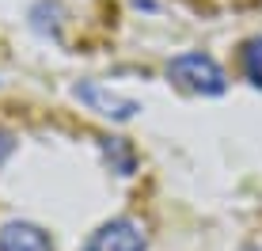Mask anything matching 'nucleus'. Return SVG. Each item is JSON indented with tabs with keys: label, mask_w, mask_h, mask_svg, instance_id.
Wrapping results in <instances>:
<instances>
[{
	"label": "nucleus",
	"mask_w": 262,
	"mask_h": 251,
	"mask_svg": "<svg viewBox=\"0 0 262 251\" xmlns=\"http://www.w3.org/2000/svg\"><path fill=\"white\" fill-rule=\"evenodd\" d=\"M0 251H53V244L31 221H8L0 225Z\"/></svg>",
	"instance_id": "4"
},
{
	"label": "nucleus",
	"mask_w": 262,
	"mask_h": 251,
	"mask_svg": "<svg viewBox=\"0 0 262 251\" xmlns=\"http://www.w3.org/2000/svg\"><path fill=\"white\" fill-rule=\"evenodd\" d=\"M239 69H243V76H247L255 88H262V34H255V38L243 42V50H239Z\"/></svg>",
	"instance_id": "5"
},
{
	"label": "nucleus",
	"mask_w": 262,
	"mask_h": 251,
	"mask_svg": "<svg viewBox=\"0 0 262 251\" xmlns=\"http://www.w3.org/2000/svg\"><path fill=\"white\" fill-rule=\"evenodd\" d=\"M144 247H148L144 225H137L133 217H114L99 225L84 244V251H144Z\"/></svg>",
	"instance_id": "2"
},
{
	"label": "nucleus",
	"mask_w": 262,
	"mask_h": 251,
	"mask_svg": "<svg viewBox=\"0 0 262 251\" xmlns=\"http://www.w3.org/2000/svg\"><path fill=\"white\" fill-rule=\"evenodd\" d=\"M167 76L175 80L183 92H194V95H221L224 88H228L224 69L216 65L209 53H202V50L171 57V61H167Z\"/></svg>",
	"instance_id": "1"
},
{
	"label": "nucleus",
	"mask_w": 262,
	"mask_h": 251,
	"mask_svg": "<svg viewBox=\"0 0 262 251\" xmlns=\"http://www.w3.org/2000/svg\"><path fill=\"white\" fill-rule=\"evenodd\" d=\"M76 99H84L92 111H99L103 118H114V122H129L133 114L141 111L137 99H129V95H118V92H111V88L95 84V80H84V84H76Z\"/></svg>",
	"instance_id": "3"
},
{
	"label": "nucleus",
	"mask_w": 262,
	"mask_h": 251,
	"mask_svg": "<svg viewBox=\"0 0 262 251\" xmlns=\"http://www.w3.org/2000/svg\"><path fill=\"white\" fill-rule=\"evenodd\" d=\"M243 251H262V247H243Z\"/></svg>",
	"instance_id": "6"
}]
</instances>
